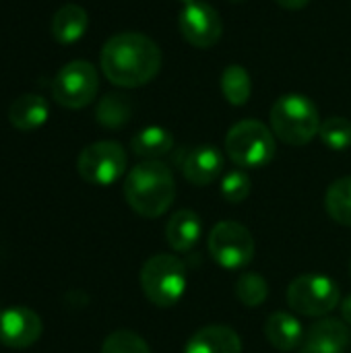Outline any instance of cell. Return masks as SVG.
I'll return each instance as SVG.
<instances>
[{"instance_id": "e0dca14e", "label": "cell", "mask_w": 351, "mask_h": 353, "mask_svg": "<svg viewBox=\"0 0 351 353\" xmlns=\"http://www.w3.org/2000/svg\"><path fill=\"white\" fill-rule=\"evenodd\" d=\"M265 337L277 352H296L304 341V329L294 314L273 312L265 323Z\"/></svg>"}, {"instance_id": "44dd1931", "label": "cell", "mask_w": 351, "mask_h": 353, "mask_svg": "<svg viewBox=\"0 0 351 353\" xmlns=\"http://www.w3.org/2000/svg\"><path fill=\"white\" fill-rule=\"evenodd\" d=\"M219 85H221V93H223L228 103H232L236 108L248 103L250 93H252V81H250V74H248V70L244 66L230 64L221 72Z\"/></svg>"}, {"instance_id": "4dcf8cb0", "label": "cell", "mask_w": 351, "mask_h": 353, "mask_svg": "<svg viewBox=\"0 0 351 353\" xmlns=\"http://www.w3.org/2000/svg\"><path fill=\"white\" fill-rule=\"evenodd\" d=\"M350 275H351V265H350Z\"/></svg>"}, {"instance_id": "7c38bea8", "label": "cell", "mask_w": 351, "mask_h": 353, "mask_svg": "<svg viewBox=\"0 0 351 353\" xmlns=\"http://www.w3.org/2000/svg\"><path fill=\"white\" fill-rule=\"evenodd\" d=\"M176 163L182 176L194 186L213 184L223 172V155L213 145H199L180 151Z\"/></svg>"}, {"instance_id": "484cf974", "label": "cell", "mask_w": 351, "mask_h": 353, "mask_svg": "<svg viewBox=\"0 0 351 353\" xmlns=\"http://www.w3.org/2000/svg\"><path fill=\"white\" fill-rule=\"evenodd\" d=\"M252 188L250 176L244 170H232L221 180V194L228 203H242L248 199Z\"/></svg>"}, {"instance_id": "30bf717a", "label": "cell", "mask_w": 351, "mask_h": 353, "mask_svg": "<svg viewBox=\"0 0 351 353\" xmlns=\"http://www.w3.org/2000/svg\"><path fill=\"white\" fill-rule=\"evenodd\" d=\"M180 33L182 37L201 50L215 46L223 33V23L219 12L205 0H192L180 10Z\"/></svg>"}, {"instance_id": "d6986e66", "label": "cell", "mask_w": 351, "mask_h": 353, "mask_svg": "<svg viewBox=\"0 0 351 353\" xmlns=\"http://www.w3.org/2000/svg\"><path fill=\"white\" fill-rule=\"evenodd\" d=\"M130 149L145 161H155L174 149V134L163 126H145L130 139Z\"/></svg>"}, {"instance_id": "7a4b0ae2", "label": "cell", "mask_w": 351, "mask_h": 353, "mask_svg": "<svg viewBox=\"0 0 351 353\" xmlns=\"http://www.w3.org/2000/svg\"><path fill=\"white\" fill-rule=\"evenodd\" d=\"M124 199L141 217H161L176 199V180L166 163L141 161L124 180Z\"/></svg>"}, {"instance_id": "603a6c76", "label": "cell", "mask_w": 351, "mask_h": 353, "mask_svg": "<svg viewBox=\"0 0 351 353\" xmlns=\"http://www.w3.org/2000/svg\"><path fill=\"white\" fill-rule=\"evenodd\" d=\"M269 296L267 281L257 273H244L236 281V298L246 308H259Z\"/></svg>"}, {"instance_id": "7402d4cb", "label": "cell", "mask_w": 351, "mask_h": 353, "mask_svg": "<svg viewBox=\"0 0 351 353\" xmlns=\"http://www.w3.org/2000/svg\"><path fill=\"white\" fill-rule=\"evenodd\" d=\"M327 213L339 225L351 228V176L335 180L325 196Z\"/></svg>"}, {"instance_id": "cb8c5ba5", "label": "cell", "mask_w": 351, "mask_h": 353, "mask_svg": "<svg viewBox=\"0 0 351 353\" xmlns=\"http://www.w3.org/2000/svg\"><path fill=\"white\" fill-rule=\"evenodd\" d=\"M321 141L333 151H345L351 145V122L343 116H331L321 122Z\"/></svg>"}, {"instance_id": "5b68a950", "label": "cell", "mask_w": 351, "mask_h": 353, "mask_svg": "<svg viewBox=\"0 0 351 353\" xmlns=\"http://www.w3.org/2000/svg\"><path fill=\"white\" fill-rule=\"evenodd\" d=\"M145 298L157 308L176 306L186 294V267L174 254H155L141 269Z\"/></svg>"}, {"instance_id": "4fadbf2b", "label": "cell", "mask_w": 351, "mask_h": 353, "mask_svg": "<svg viewBox=\"0 0 351 353\" xmlns=\"http://www.w3.org/2000/svg\"><path fill=\"white\" fill-rule=\"evenodd\" d=\"M350 345V325L335 319H323L304 335L300 353H345Z\"/></svg>"}, {"instance_id": "d4e9b609", "label": "cell", "mask_w": 351, "mask_h": 353, "mask_svg": "<svg viewBox=\"0 0 351 353\" xmlns=\"http://www.w3.org/2000/svg\"><path fill=\"white\" fill-rule=\"evenodd\" d=\"M101 353H151L147 341L132 331H114L106 337Z\"/></svg>"}, {"instance_id": "5bb4252c", "label": "cell", "mask_w": 351, "mask_h": 353, "mask_svg": "<svg viewBox=\"0 0 351 353\" xmlns=\"http://www.w3.org/2000/svg\"><path fill=\"white\" fill-rule=\"evenodd\" d=\"M184 353H242V341L234 329L211 325L203 327L186 341Z\"/></svg>"}, {"instance_id": "4316f807", "label": "cell", "mask_w": 351, "mask_h": 353, "mask_svg": "<svg viewBox=\"0 0 351 353\" xmlns=\"http://www.w3.org/2000/svg\"><path fill=\"white\" fill-rule=\"evenodd\" d=\"M281 8H288V10H300L304 6L310 4V0H275Z\"/></svg>"}, {"instance_id": "f1b7e54d", "label": "cell", "mask_w": 351, "mask_h": 353, "mask_svg": "<svg viewBox=\"0 0 351 353\" xmlns=\"http://www.w3.org/2000/svg\"><path fill=\"white\" fill-rule=\"evenodd\" d=\"M182 4H188V2H192V0H180Z\"/></svg>"}, {"instance_id": "3957f363", "label": "cell", "mask_w": 351, "mask_h": 353, "mask_svg": "<svg viewBox=\"0 0 351 353\" xmlns=\"http://www.w3.org/2000/svg\"><path fill=\"white\" fill-rule=\"evenodd\" d=\"M271 130L292 147L308 145L321 130L317 103L302 93H285L271 108Z\"/></svg>"}, {"instance_id": "9c48e42d", "label": "cell", "mask_w": 351, "mask_h": 353, "mask_svg": "<svg viewBox=\"0 0 351 353\" xmlns=\"http://www.w3.org/2000/svg\"><path fill=\"white\" fill-rule=\"evenodd\" d=\"M211 259L225 271L246 269L254 256V238L238 221L217 223L207 240Z\"/></svg>"}, {"instance_id": "2e32d148", "label": "cell", "mask_w": 351, "mask_h": 353, "mask_svg": "<svg viewBox=\"0 0 351 353\" xmlns=\"http://www.w3.org/2000/svg\"><path fill=\"white\" fill-rule=\"evenodd\" d=\"M203 223L201 217L190 209L176 211L166 223V240L174 252H188L201 240Z\"/></svg>"}, {"instance_id": "f546056e", "label": "cell", "mask_w": 351, "mask_h": 353, "mask_svg": "<svg viewBox=\"0 0 351 353\" xmlns=\"http://www.w3.org/2000/svg\"><path fill=\"white\" fill-rule=\"evenodd\" d=\"M232 2H246V0H232Z\"/></svg>"}, {"instance_id": "ffe728a7", "label": "cell", "mask_w": 351, "mask_h": 353, "mask_svg": "<svg viewBox=\"0 0 351 353\" xmlns=\"http://www.w3.org/2000/svg\"><path fill=\"white\" fill-rule=\"evenodd\" d=\"M132 116V101L124 93H106L95 108V120L110 130L122 128Z\"/></svg>"}, {"instance_id": "ac0fdd59", "label": "cell", "mask_w": 351, "mask_h": 353, "mask_svg": "<svg viewBox=\"0 0 351 353\" xmlns=\"http://www.w3.org/2000/svg\"><path fill=\"white\" fill-rule=\"evenodd\" d=\"M89 27V14L79 4H64L54 12L52 19V35L58 43H74L79 41Z\"/></svg>"}, {"instance_id": "ba28073f", "label": "cell", "mask_w": 351, "mask_h": 353, "mask_svg": "<svg viewBox=\"0 0 351 353\" xmlns=\"http://www.w3.org/2000/svg\"><path fill=\"white\" fill-rule=\"evenodd\" d=\"M99 91L97 68L87 60H70L64 64L52 83V95L56 103L66 110H83L89 105Z\"/></svg>"}, {"instance_id": "52a82bcc", "label": "cell", "mask_w": 351, "mask_h": 353, "mask_svg": "<svg viewBox=\"0 0 351 353\" xmlns=\"http://www.w3.org/2000/svg\"><path fill=\"white\" fill-rule=\"evenodd\" d=\"M128 155L116 141H97L87 145L77 159L79 176L93 186H110L126 174Z\"/></svg>"}, {"instance_id": "1f68e13d", "label": "cell", "mask_w": 351, "mask_h": 353, "mask_svg": "<svg viewBox=\"0 0 351 353\" xmlns=\"http://www.w3.org/2000/svg\"><path fill=\"white\" fill-rule=\"evenodd\" d=\"M0 314H2V308H0Z\"/></svg>"}, {"instance_id": "8fae6325", "label": "cell", "mask_w": 351, "mask_h": 353, "mask_svg": "<svg viewBox=\"0 0 351 353\" xmlns=\"http://www.w3.org/2000/svg\"><path fill=\"white\" fill-rule=\"evenodd\" d=\"M43 331L39 314L27 306H12L0 314V343L10 350L31 347Z\"/></svg>"}, {"instance_id": "83f0119b", "label": "cell", "mask_w": 351, "mask_h": 353, "mask_svg": "<svg viewBox=\"0 0 351 353\" xmlns=\"http://www.w3.org/2000/svg\"><path fill=\"white\" fill-rule=\"evenodd\" d=\"M341 316H343V323L351 327V296L345 298L343 304H341Z\"/></svg>"}, {"instance_id": "6da1fadb", "label": "cell", "mask_w": 351, "mask_h": 353, "mask_svg": "<svg viewBox=\"0 0 351 353\" xmlns=\"http://www.w3.org/2000/svg\"><path fill=\"white\" fill-rule=\"evenodd\" d=\"M99 64L112 85L137 89L157 77L161 68V50L145 33L122 31L103 43Z\"/></svg>"}, {"instance_id": "8992f818", "label": "cell", "mask_w": 351, "mask_h": 353, "mask_svg": "<svg viewBox=\"0 0 351 353\" xmlns=\"http://www.w3.org/2000/svg\"><path fill=\"white\" fill-rule=\"evenodd\" d=\"M339 300V285L331 277L319 273L300 275L288 288V304L302 316H327L337 308Z\"/></svg>"}, {"instance_id": "277c9868", "label": "cell", "mask_w": 351, "mask_h": 353, "mask_svg": "<svg viewBox=\"0 0 351 353\" xmlns=\"http://www.w3.org/2000/svg\"><path fill=\"white\" fill-rule=\"evenodd\" d=\"M225 153L240 170L265 168L277 153L275 134L261 120H240L225 134Z\"/></svg>"}, {"instance_id": "9a60e30c", "label": "cell", "mask_w": 351, "mask_h": 353, "mask_svg": "<svg viewBox=\"0 0 351 353\" xmlns=\"http://www.w3.org/2000/svg\"><path fill=\"white\" fill-rule=\"evenodd\" d=\"M50 105L48 99L37 93H23L14 97L8 108V122L21 132H33L48 122Z\"/></svg>"}]
</instances>
